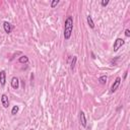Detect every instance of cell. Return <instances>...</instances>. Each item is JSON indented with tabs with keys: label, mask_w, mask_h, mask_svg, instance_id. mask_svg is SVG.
<instances>
[{
	"label": "cell",
	"mask_w": 130,
	"mask_h": 130,
	"mask_svg": "<svg viewBox=\"0 0 130 130\" xmlns=\"http://www.w3.org/2000/svg\"><path fill=\"white\" fill-rule=\"evenodd\" d=\"M124 43H125V41H124L123 39H121V38L116 39V41L114 42V45H113V49H114V51H115V52H117L118 50L120 49L121 47L124 45Z\"/></svg>",
	"instance_id": "2"
},
{
	"label": "cell",
	"mask_w": 130,
	"mask_h": 130,
	"mask_svg": "<svg viewBox=\"0 0 130 130\" xmlns=\"http://www.w3.org/2000/svg\"><path fill=\"white\" fill-rule=\"evenodd\" d=\"M72 31H73V17L69 15L65 19L64 23V39L69 40L71 38Z\"/></svg>",
	"instance_id": "1"
},
{
	"label": "cell",
	"mask_w": 130,
	"mask_h": 130,
	"mask_svg": "<svg viewBox=\"0 0 130 130\" xmlns=\"http://www.w3.org/2000/svg\"><path fill=\"white\" fill-rule=\"evenodd\" d=\"M118 59H119V57H117L116 59H112V60H111V64H112V65H116Z\"/></svg>",
	"instance_id": "16"
},
{
	"label": "cell",
	"mask_w": 130,
	"mask_h": 130,
	"mask_svg": "<svg viewBox=\"0 0 130 130\" xmlns=\"http://www.w3.org/2000/svg\"><path fill=\"white\" fill-rule=\"evenodd\" d=\"M108 4H109V0H102L101 1V5L102 6H107Z\"/></svg>",
	"instance_id": "15"
},
{
	"label": "cell",
	"mask_w": 130,
	"mask_h": 130,
	"mask_svg": "<svg viewBox=\"0 0 130 130\" xmlns=\"http://www.w3.org/2000/svg\"><path fill=\"white\" fill-rule=\"evenodd\" d=\"M125 36L126 37H130V31L128 30V28L127 30H125Z\"/></svg>",
	"instance_id": "17"
},
{
	"label": "cell",
	"mask_w": 130,
	"mask_h": 130,
	"mask_svg": "<svg viewBox=\"0 0 130 130\" xmlns=\"http://www.w3.org/2000/svg\"><path fill=\"white\" fill-rule=\"evenodd\" d=\"M11 86H12V88H14V89L19 88V78H17V77H12L11 78Z\"/></svg>",
	"instance_id": "8"
},
{
	"label": "cell",
	"mask_w": 130,
	"mask_h": 130,
	"mask_svg": "<svg viewBox=\"0 0 130 130\" xmlns=\"http://www.w3.org/2000/svg\"><path fill=\"white\" fill-rule=\"evenodd\" d=\"M59 4V0H53V1H51V7L52 8H54L55 6H57Z\"/></svg>",
	"instance_id": "14"
},
{
	"label": "cell",
	"mask_w": 130,
	"mask_h": 130,
	"mask_svg": "<svg viewBox=\"0 0 130 130\" xmlns=\"http://www.w3.org/2000/svg\"><path fill=\"white\" fill-rule=\"evenodd\" d=\"M107 79H108V77H107V75H103V76H101L100 78H99V82L101 84H105L107 82Z\"/></svg>",
	"instance_id": "12"
},
{
	"label": "cell",
	"mask_w": 130,
	"mask_h": 130,
	"mask_svg": "<svg viewBox=\"0 0 130 130\" xmlns=\"http://www.w3.org/2000/svg\"><path fill=\"white\" fill-rule=\"evenodd\" d=\"M120 84H121V77H117L116 79H115V81L113 82V84L111 85V88H110V93H115L118 89V88L120 86Z\"/></svg>",
	"instance_id": "3"
},
{
	"label": "cell",
	"mask_w": 130,
	"mask_h": 130,
	"mask_svg": "<svg viewBox=\"0 0 130 130\" xmlns=\"http://www.w3.org/2000/svg\"><path fill=\"white\" fill-rule=\"evenodd\" d=\"M19 63H28V57L26 56V55H23L21 57H19Z\"/></svg>",
	"instance_id": "11"
},
{
	"label": "cell",
	"mask_w": 130,
	"mask_h": 130,
	"mask_svg": "<svg viewBox=\"0 0 130 130\" xmlns=\"http://www.w3.org/2000/svg\"><path fill=\"white\" fill-rule=\"evenodd\" d=\"M19 106H13L12 110H11V114H12V115H16V114H17V112H19Z\"/></svg>",
	"instance_id": "13"
},
{
	"label": "cell",
	"mask_w": 130,
	"mask_h": 130,
	"mask_svg": "<svg viewBox=\"0 0 130 130\" xmlns=\"http://www.w3.org/2000/svg\"><path fill=\"white\" fill-rule=\"evenodd\" d=\"M126 76H127V71H126L125 74H124V78H126Z\"/></svg>",
	"instance_id": "19"
},
{
	"label": "cell",
	"mask_w": 130,
	"mask_h": 130,
	"mask_svg": "<svg viewBox=\"0 0 130 130\" xmlns=\"http://www.w3.org/2000/svg\"><path fill=\"white\" fill-rule=\"evenodd\" d=\"M86 20H88V23L89 28H95V23H93V20L92 15H89V14H88V15L86 16Z\"/></svg>",
	"instance_id": "9"
},
{
	"label": "cell",
	"mask_w": 130,
	"mask_h": 130,
	"mask_svg": "<svg viewBox=\"0 0 130 130\" xmlns=\"http://www.w3.org/2000/svg\"><path fill=\"white\" fill-rule=\"evenodd\" d=\"M3 28H4L6 34H10L11 31H12V28H13V27L11 26V23H8V21H4V23H3Z\"/></svg>",
	"instance_id": "5"
},
{
	"label": "cell",
	"mask_w": 130,
	"mask_h": 130,
	"mask_svg": "<svg viewBox=\"0 0 130 130\" xmlns=\"http://www.w3.org/2000/svg\"><path fill=\"white\" fill-rule=\"evenodd\" d=\"M79 121L82 127H86V118H85V114L84 111L79 112Z\"/></svg>",
	"instance_id": "4"
},
{
	"label": "cell",
	"mask_w": 130,
	"mask_h": 130,
	"mask_svg": "<svg viewBox=\"0 0 130 130\" xmlns=\"http://www.w3.org/2000/svg\"><path fill=\"white\" fill-rule=\"evenodd\" d=\"M5 82H6V73L4 70H1L0 71V84H1L2 86H4Z\"/></svg>",
	"instance_id": "7"
},
{
	"label": "cell",
	"mask_w": 130,
	"mask_h": 130,
	"mask_svg": "<svg viewBox=\"0 0 130 130\" xmlns=\"http://www.w3.org/2000/svg\"><path fill=\"white\" fill-rule=\"evenodd\" d=\"M91 54H92V58H93V59H95V58H96V56H95V54H93V52H92Z\"/></svg>",
	"instance_id": "18"
},
{
	"label": "cell",
	"mask_w": 130,
	"mask_h": 130,
	"mask_svg": "<svg viewBox=\"0 0 130 130\" xmlns=\"http://www.w3.org/2000/svg\"><path fill=\"white\" fill-rule=\"evenodd\" d=\"M76 61H77V57H76V56H73V57H72V60H71V63H70V68H71V70L74 69L75 64H76Z\"/></svg>",
	"instance_id": "10"
},
{
	"label": "cell",
	"mask_w": 130,
	"mask_h": 130,
	"mask_svg": "<svg viewBox=\"0 0 130 130\" xmlns=\"http://www.w3.org/2000/svg\"><path fill=\"white\" fill-rule=\"evenodd\" d=\"M1 104H2V106L4 107V108H8V106H9L8 97H7L6 95H4V93L1 96Z\"/></svg>",
	"instance_id": "6"
}]
</instances>
